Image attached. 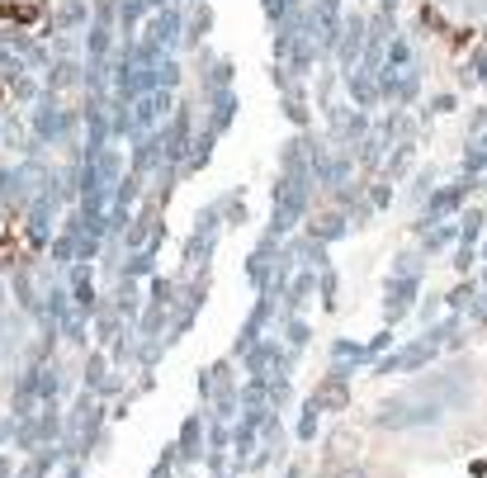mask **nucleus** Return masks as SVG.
<instances>
[{
  "instance_id": "obj_1",
  "label": "nucleus",
  "mask_w": 487,
  "mask_h": 478,
  "mask_svg": "<svg viewBox=\"0 0 487 478\" xmlns=\"http://www.w3.org/2000/svg\"><path fill=\"white\" fill-rule=\"evenodd\" d=\"M331 459H336V465L355 459V436H336V440H331Z\"/></svg>"
},
{
  "instance_id": "obj_2",
  "label": "nucleus",
  "mask_w": 487,
  "mask_h": 478,
  "mask_svg": "<svg viewBox=\"0 0 487 478\" xmlns=\"http://www.w3.org/2000/svg\"><path fill=\"white\" fill-rule=\"evenodd\" d=\"M336 478H364V469L360 465H346V469H336Z\"/></svg>"
}]
</instances>
